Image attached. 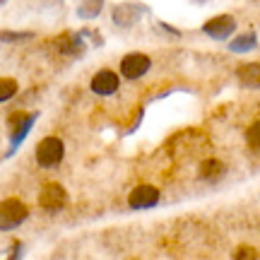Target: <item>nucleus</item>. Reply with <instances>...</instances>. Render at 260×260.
<instances>
[{"instance_id":"7ed1b4c3","label":"nucleus","mask_w":260,"mask_h":260,"mask_svg":"<svg viewBox=\"0 0 260 260\" xmlns=\"http://www.w3.org/2000/svg\"><path fill=\"white\" fill-rule=\"evenodd\" d=\"M65 157V142L56 135H48V138L39 140L37 149H34V159L41 169H56L60 167V161Z\"/></svg>"},{"instance_id":"423d86ee","label":"nucleus","mask_w":260,"mask_h":260,"mask_svg":"<svg viewBox=\"0 0 260 260\" xmlns=\"http://www.w3.org/2000/svg\"><path fill=\"white\" fill-rule=\"evenodd\" d=\"M236 17L234 15H214L203 24V34L210 37L212 41H229V39L236 34Z\"/></svg>"},{"instance_id":"2eb2a0df","label":"nucleus","mask_w":260,"mask_h":260,"mask_svg":"<svg viewBox=\"0 0 260 260\" xmlns=\"http://www.w3.org/2000/svg\"><path fill=\"white\" fill-rule=\"evenodd\" d=\"M19 92V82L15 77H0V104H8Z\"/></svg>"},{"instance_id":"6e6552de","label":"nucleus","mask_w":260,"mask_h":260,"mask_svg":"<svg viewBox=\"0 0 260 260\" xmlns=\"http://www.w3.org/2000/svg\"><path fill=\"white\" fill-rule=\"evenodd\" d=\"M65 205H68V190H65L60 183H46V186L41 188V193H39V207L44 210V212H60L65 210Z\"/></svg>"},{"instance_id":"dca6fc26","label":"nucleus","mask_w":260,"mask_h":260,"mask_svg":"<svg viewBox=\"0 0 260 260\" xmlns=\"http://www.w3.org/2000/svg\"><path fill=\"white\" fill-rule=\"evenodd\" d=\"M37 34L34 31H12V29H3L0 31V44H22V41H29Z\"/></svg>"},{"instance_id":"f03ea898","label":"nucleus","mask_w":260,"mask_h":260,"mask_svg":"<svg viewBox=\"0 0 260 260\" xmlns=\"http://www.w3.org/2000/svg\"><path fill=\"white\" fill-rule=\"evenodd\" d=\"M149 12V5L140 0H123L111 8V22L118 29H133L140 24V19Z\"/></svg>"},{"instance_id":"9b49d317","label":"nucleus","mask_w":260,"mask_h":260,"mask_svg":"<svg viewBox=\"0 0 260 260\" xmlns=\"http://www.w3.org/2000/svg\"><path fill=\"white\" fill-rule=\"evenodd\" d=\"M236 80L243 89H260V60H251V63H241L236 68Z\"/></svg>"},{"instance_id":"4468645a","label":"nucleus","mask_w":260,"mask_h":260,"mask_svg":"<svg viewBox=\"0 0 260 260\" xmlns=\"http://www.w3.org/2000/svg\"><path fill=\"white\" fill-rule=\"evenodd\" d=\"M106 0H77V17L80 19H96L104 12Z\"/></svg>"},{"instance_id":"6ab92c4d","label":"nucleus","mask_w":260,"mask_h":260,"mask_svg":"<svg viewBox=\"0 0 260 260\" xmlns=\"http://www.w3.org/2000/svg\"><path fill=\"white\" fill-rule=\"evenodd\" d=\"M157 27L164 31V34H171V37H181V31H178L176 27H171V24H167V22H157Z\"/></svg>"},{"instance_id":"39448f33","label":"nucleus","mask_w":260,"mask_h":260,"mask_svg":"<svg viewBox=\"0 0 260 260\" xmlns=\"http://www.w3.org/2000/svg\"><path fill=\"white\" fill-rule=\"evenodd\" d=\"M152 70V58L147 53H140V51H133V53H125L118 63V75L128 82H138L145 75Z\"/></svg>"},{"instance_id":"f3484780","label":"nucleus","mask_w":260,"mask_h":260,"mask_svg":"<svg viewBox=\"0 0 260 260\" xmlns=\"http://www.w3.org/2000/svg\"><path fill=\"white\" fill-rule=\"evenodd\" d=\"M246 142L253 152H260V121H253L248 128H246Z\"/></svg>"},{"instance_id":"ddd939ff","label":"nucleus","mask_w":260,"mask_h":260,"mask_svg":"<svg viewBox=\"0 0 260 260\" xmlns=\"http://www.w3.org/2000/svg\"><path fill=\"white\" fill-rule=\"evenodd\" d=\"M224 174H226V167H224L219 159H205L203 164H200V169H198V178L207 181V183H217Z\"/></svg>"},{"instance_id":"4be33fe9","label":"nucleus","mask_w":260,"mask_h":260,"mask_svg":"<svg viewBox=\"0 0 260 260\" xmlns=\"http://www.w3.org/2000/svg\"><path fill=\"white\" fill-rule=\"evenodd\" d=\"M5 3H8V0H0V8H3V5H5Z\"/></svg>"},{"instance_id":"412c9836","label":"nucleus","mask_w":260,"mask_h":260,"mask_svg":"<svg viewBox=\"0 0 260 260\" xmlns=\"http://www.w3.org/2000/svg\"><path fill=\"white\" fill-rule=\"evenodd\" d=\"M63 0H44V5H60Z\"/></svg>"},{"instance_id":"0eeeda50","label":"nucleus","mask_w":260,"mask_h":260,"mask_svg":"<svg viewBox=\"0 0 260 260\" xmlns=\"http://www.w3.org/2000/svg\"><path fill=\"white\" fill-rule=\"evenodd\" d=\"M89 89L96 96H113V94L121 89V75L111 70V68H102L92 75L89 80Z\"/></svg>"},{"instance_id":"1a4fd4ad","label":"nucleus","mask_w":260,"mask_h":260,"mask_svg":"<svg viewBox=\"0 0 260 260\" xmlns=\"http://www.w3.org/2000/svg\"><path fill=\"white\" fill-rule=\"evenodd\" d=\"M159 200H161V193H159V188L152 186V183H140V186H135L128 195L130 210H152V207L159 205Z\"/></svg>"},{"instance_id":"f257e3e1","label":"nucleus","mask_w":260,"mask_h":260,"mask_svg":"<svg viewBox=\"0 0 260 260\" xmlns=\"http://www.w3.org/2000/svg\"><path fill=\"white\" fill-rule=\"evenodd\" d=\"M39 113L37 111H12L8 116V135H10V154H15L17 152V147L24 142V138H27L29 133H31V128H34V123H37Z\"/></svg>"},{"instance_id":"aec40b11","label":"nucleus","mask_w":260,"mask_h":260,"mask_svg":"<svg viewBox=\"0 0 260 260\" xmlns=\"http://www.w3.org/2000/svg\"><path fill=\"white\" fill-rule=\"evenodd\" d=\"M8 260H22V241H15V246H12V253H10Z\"/></svg>"},{"instance_id":"9d476101","label":"nucleus","mask_w":260,"mask_h":260,"mask_svg":"<svg viewBox=\"0 0 260 260\" xmlns=\"http://www.w3.org/2000/svg\"><path fill=\"white\" fill-rule=\"evenodd\" d=\"M56 48L68 58H82L87 51V41L80 31H65L56 39Z\"/></svg>"},{"instance_id":"f8f14e48","label":"nucleus","mask_w":260,"mask_h":260,"mask_svg":"<svg viewBox=\"0 0 260 260\" xmlns=\"http://www.w3.org/2000/svg\"><path fill=\"white\" fill-rule=\"evenodd\" d=\"M226 48L232 51V53H251L258 48V34L255 31H243V34H234L229 39V44Z\"/></svg>"},{"instance_id":"20e7f679","label":"nucleus","mask_w":260,"mask_h":260,"mask_svg":"<svg viewBox=\"0 0 260 260\" xmlns=\"http://www.w3.org/2000/svg\"><path fill=\"white\" fill-rule=\"evenodd\" d=\"M29 207L19 198H5L0 200V232H15L27 222Z\"/></svg>"},{"instance_id":"a211bd4d","label":"nucleus","mask_w":260,"mask_h":260,"mask_svg":"<svg viewBox=\"0 0 260 260\" xmlns=\"http://www.w3.org/2000/svg\"><path fill=\"white\" fill-rule=\"evenodd\" d=\"M232 260H258V251L253 246H239L234 251V258Z\"/></svg>"}]
</instances>
